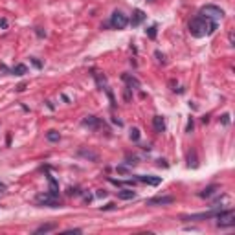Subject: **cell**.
<instances>
[{
  "mask_svg": "<svg viewBox=\"0 0 235 235\" xmlns=\"http://www.w3.org/2000/svg\"><path fill=\"white\" fill-rule=\"evenodd\" d=\"M217 22L215 20H210L206 17H195L191 22H189V33L195 37V39H200V37H206V35H213L215 29H217Z\"/></svg>",
  "mask_w": 235,
  "mask_h": 235,
  "instance_id": "cell-1",
  "label": "cell"
},
{
  "mask_svg": "<svg viewBox=\"0 0 235 235\" xmlns=\"http://www.w3.org/2000/svg\"><path fill=\"white\" fill-rule=\"evenodd\" d=\"M199 15H200V17H206V18H210V20L219 22V20L224 17V9H221V7L215 6V4H206V6L200 7Z\"/></svg>",
  "mask_w": 235,
  "mask_h": 235,
  "instance_id": "cell-2",
  "label": "cell"
},
{
  "mask_svg": "<svg viewBox=\"0 0 235 235\" xmlns=\"http://www.w3.org/2000/svg\"><path fill=\"white\" fill-rule=\"evenodd\" d=\"M215 219H217V226H221V228H232V226H235L233 210H219Z\"/></svg>",
  "mask_w": 235,
  "mask_h": 235,
  "instance_id": "cell-3",
  "label": "cell"
},
{
  "mask_svg": "<svg viewBox=\"0 0 235 235\" xmlns=\"http://www.w3.org/2000/svg\"><path fill=\"white\" fill-rule=\"evenodd\" d=\"M59 197L51 195L50 191H44V193H39L37 195V204L39 206H46V208H59Z\"/></svg>",
  "mask_w": 235,
  "mask_h": 235,
  "instance_id": "cell-4",
  "label": "cell"
},
{
  "mask_svg": "<svg viewBox=\"0 0 235 235\" xmlns=\"http://www.w3.org/2000/svg\"><path fill=\"white\" fill-rule=\"evenodd\" d=\"M127 24H129L127 15H123L121 11H114V13H112V17H110V26H112L114 29H125Z\"/></svg>",
  "mask_w": 235,
  "mask_h": 235,
  "instance_id": "cell-5",
  "label": "cell"
},
{
  "mask_svg": "<svg viewBox=\"0 0 235 235\" xmlns=\"http://www.w3.org/2000/svg\"><path fill=\"white\" fill-rule=\"evenodd\" d=\"M221 210V208H219ZM219 210H213V211H206V213H193V215H186V217H182V221L184 222H189V221H208V219H215V215H217V211Z\"/></svg>",
  "mask_w": 235,
  "mask_h": 235,
  "instance_id": "cell-6",
  "label": "cell"
},
{
  "mask_svg": "<svg viewBox=\"0 0 235 235\" xmlns=\"http://www.w3.org/2000/svg\"><path fill=\"white\" fill-rule=\"evenodd\" d=\"M175 197L167 195V197H153L147 200V206H165V204H173Z\"/></svg>",
  "mask_w": 235,
  "mask_h": 235,
  "instance_id": "cell-7",
  "label": "cell"
},
{
  "mask_svg": "<svg viewBox=\"0 0 235 235\" xmlns=\"http://www.w3.org/2000/svg\"><path fill=\"white\" fill-rule=\"evenodd\" d=\"M83 125H85V127H90L92 131H97L99 127H103V121H101L99 118H96V116H86V118L83 119Z\"/></svg>",
  "mask_w": 235,
  "mask_h": 235,
  "instance_id": "cell-8",
  "label": "cell"
},
{
  "mask_svg": "<svg viewBox=\"0 0 235 235\" xmlns=\"http://www.w3.org/2000/svg\"><path fill=\"white\" fill-rule=\"evenodd\" d=\"M136 180L142 182V184H147V186H158V184L162 182L160 176H151V175H149V176H145V175H138Z\"/></svg>",
  "mask_w": 235,
  "mask_h": 235,
  "instance_id": "cell-9",
  "label": "cell"
},
{
  "mask_svg": "<svg viewBox=\"0 0 235 235\" xmlns=\"http://www.w3.org/2000/svg\"><path fill=\"white\" fill-rule=\"evenodd\" d=\"M121 79L127 83V88H129V90H136V88H140V86H142V83H140L136 77L129 75V74H123V75H121Z\"/></svg>",
  "mask_w": 235,
  "mask_h": 235,
  "instance_id": "cell-10",
  "label": "cell"
},
{
  "mask_svg": "<svg viewBox=\"0 0 235 235\" xmlns=\"http://www.w3.org/2000/svg\"><path fill=\"white\" fill-rule=\"evenodd\" d=\"M143 20H145V13H143L142 9H134V11H132V18H131V24H132V28L140 26Z\"/></svg>",
  "mask_w": 235,
  "mask_h": 235,
  "instance_id": "cell-11",
  "label": "cell"
},
{
  "mask_svg": "<svg viewBox=\"0 0 235 235\" xmlns=\"http://www.w3.org/2000/svg\"><path fill=\"white\" fill-rule=\"evenodd\" d=\"M153 127H154V131L156 132H165V119H164V116H154L153 118Z\"/></svg>",
  "mask_w": 235,
  "mask_h": 235,
  "instance_id": "cell-12",
  "label": "cell"
},
{
  "mask_svg": "<svg viewBox=\"0 0 235 235\" xmlns=\"http://www.w3.org/2000/svg\"><path fill=\"white\" fill-rule=\"evenodd\" d=\"M118 199H121V200H132V199H136V191H132V189H121V191H118Z\"/></svg>",
  "mask_w": 235,
  "mask_h": 235,
  "instance_id": "cell-13",
  "label": "cell"
},
{
  "mask_svg": "<svg viewBox=\"0 0 235 235\" xmlns=\"http://www.w3.org/2000/svg\"><path fill=\"white\" fill-rule=\"evenodd\" d=\"M46 176H48V184H50V193L55 195V197H59V184H57V180L51 175H46Z\"/></svg>",
  "mask_w": 235,
  "mask_h": 235,
  "instance_id": "cell-14",
  "label": "cell"
},
{
  "mask_svg": "<svg viewBox=\"0 0 235 235\" xmlns=\"http://www.w3.org/2000/svg\"><path fill=\"white\" fill-rule=\"evenodd\" d=\"M217 189H219L217 186H210V188L202 189V191L199 193V197H200V199H210V197H213V195L217 193Z\"/></svg>",
  "mask_w": 235,
  "mask_h": 235,
  "instance_id": "cell-15",
  "label": "cell"
},
{
  "mask_svg": "<svg viewBox=\"0 0 235 235\" xmlns=\"http://www.w3.org/2000/svg\"><path fill=\"white\" fill-rule=\"evenodd\" d=\"M53 230H57V224H55V222H50V224L39 226V228L35 230V233H50V232H53Z\"/></svg>",
  "mask_w": 235,
  "mask_h": 235,
  "instance_id": "cell-16",
  "label": "cell"
},
{
  "mask_svg": "<svg viewBox=\"0 0 235 235\" xmlns=\"http://www.w3.org/2000/svg\"><path fill=\"white\" fill-rule=\"evenodd\" d=\"M26 72H28L26 64H17V66H13V68H11V74H13V75H24Z\"/></svg>",
  "mask_w": 235,
  "mask_h": 235,
  "instance_id": "cell-17",
  "label": "cell"
},
{
  "mask_svg": "<svg viewBox=\"0 0 235 235\" xmlns=\"http://www.w3.org/2000/svg\"><path fill=\"white\" fill-rule=\"evenodd\" d=\"M79 154H81V156H85V158H90V160H94V162H97V160H99V156H97L96 153H92V151H85V149H81V151H79Z\"/></svg>",
  "mask_w": 235,
  "mask_h": 235,
  "instance_id": "cell-18",
  "label": "cell"
},
{
  "mask_svg": "<svg viewBox=\"0 0 235 235\" xmlns=\"http://www.w3.org/2000/svg\"><path fill=\"white\" fill-rule=\"evenodd\" d=\"M46 140H48V142H59V140H61V134H59L57 131H50V132L46 134Z\"/></svg>",
  "mask_w": 235,
  "mask_h": 235,
  "instance_id": "cell-19",
  "label": "cell"
},
{
  "mask_svg": "<svg viewBox=\"0 0 235 235\" xmlns=\"http://www.w3.org/2000/svg\"><path fill=\"white\" fill-rule=\"evenodd\" d=\"M129 136H131V140H132V142H138V140H140V129L132 127V129H131V134H129Z\"/></svg>",
  "mask_w": 235,
  "mask_h": 235,
  "instance_id": "cell-20",
  "label": "cell"
},
{
  "mask_svg": "<svg viewBox=\"0 0 235 235\" xmlns=\"http://www.w3.org/2000/svg\"><path fill=\"white\" fill-rule=\"evenodd\" d=\"M145 33H147V37H149V39H154V37H156V26L147 28V29H145Z\"/></svg>",
  "mask_w": 235,
  "mask_h": 235,
  "instance_id": "cell-21",
  "label": "cell"
},
{
  "mask_svg": "<svg viewBox=\"0 0 235 235\" xmlns=\"http://www.w3.org/2000/svg\"><path fill=\"white\" fill-rule=\"evenodd\" d=\"M125 164H127V165H136V164H138V156H134V154L131 156V154H129V156H127V162H125Z\"/></svg>",
  "mask_w": 235,
  "mask_h": 235,
  "instance_id": "cell-22",
  "label": "cell"
},
{
  "mask_svg": "<svg viewBox=\"0 0 235 235\" xmlns=\"http://www.w3.org/2000/svg\"><path fill=\"white\" fill-rule=\"evenodd\" d=\"M154 57H156V59H158V61H160L162 64H165V55H164V53H162L160 50H156V51H154Z\"/></svg>",
  "mask_w": 235,
  "mask_h": 235,
  "instance_id": "cell-23",
  "label": "cell"
},
{
  "mask_svg": "<svg viewBox=\"0 0 235 235\" xmlns=\"http://www.w3.org/2000/svg\"><path fill=\"white\" fill-rule=\"evenodd\" d=\"M221 123L228 127V125H230V114H222V116H221Z\"/></svg>",
  "mask_w": 235,
  "mask_h": 235,
  "instance_id": "cell-24",
  "label": "cell"
},
{
  "mask_svg": "<svg viewBox=\"0 0 235 235\" xmlns=\"http://www.w3.org/2000/svg\"><path fill=\"white\" fill-rule=\"evenodd\" d=\"M29 61H31V64H33V66H35V68H42V63H40V61H39V59H35V57H31V59H29Z\"/></svg>",
  "mask_w": 235,
  "mask_h": 235,
  "instance_id": "cell-25",
  "label": "cell"
},
{
  "mask_svg": "<svg viewBox=\"0 0 235 235\" xmlns=\"http://www.w3.org/2000/svg\"><path fill=\"white\" fill-rule=\"evenodd\" d=\"M193 127H195V123H193V118H189V121H188V127H186V132H193Z\"/></svg>",
  "mask_w": 235,
  "mask_h": 235,
  "instance_id": "cell-26",
  "label": "cell"
},
{
  "mask_svg": "<svg viewBox=\"0 0 235 235\" xmlns=\"http://www.w3.org/2000/svg\"><path fill=\"white\" fill-rule=\"evenodd\" d=\"M107 195H108V193H107V191H105V189H99V191H97V193H96V197H97V199H105V197H107Z\"/></svg>",
  "mask_w": 235,
  "mask_h": 235,
  "instance_id": "cell-27",
  "label": "cell"
},
{
  "mask_svg": "<svg viewBox=\"0 0 235 235\" xmlns=\"http://www.w3.org/2000/svg\"><path fill=\"white\" fill-rule=\"evenodd\" d=\"M81 191L77 189V188H68V195H79Z\"/></svg>",
  "mask_w": 235,
  "mask_h": 235,
  "instance_id": "cell-28",
  "label": "cell"
},
{
  "mask_svg": "<svg viewBox=\"0 0 235 235\" xmlns=\"http://www.w3.org/2000/svg\"><path fill=\"white\" fill-rule=\"evenodd\" d=\"M101 210H103V211H107V210H116V204H114V202H110V204H107V206H103Z\"/></svg>",
  "mask_w": 235,
  "mask_h": 235,
  "instance_id": "cell-29",
  "label": "cell"
},
{
  "mask_svg": "<svg viewBox=\"0 0 235 235\" xmlns=\"http://www.w3.org/2000/svg\"><path fill=\"white\" fill-rule=\"evenodd\" d=\"M35 33L39 37H46V31H42V28H35Z\"/></svg>",
  "mask_w": 235,
  "mask_h": 235,
  "instance_id": "cell-30",
  "label": "cell"
},
{
  "mask_svg": "<svg viewBox=\"0 0 235 235\" xmlns=\"http://www.w3.org/2000/svg\"><path fill=\"white\" fill-rule=\"evenodd\" d=\"M26 90V83H20L18 86H17V92H24Z\"/></svg>",
  "mask_w": 235,
  "mask_h": 235,
  "instance_id": "cell-31",
  "label": "cell"
},
{
  "mask_svg": "<svg viewBox=\"0 0 235 235\" xmlns=\"http://www.w3.org/2000/svg\"><path fill=\"white\" fill-rule=\"evenodd\" d=\"M118 173H127V167L125 165H118Z\"/></svg>",
  "mask_w": 235,
  "mask_h": 235,
  "instance_id": "cell-32",
  "label": "cell"
},
{
  "mask_svg": "<svg viewBox=\"0 0 235 235\" xmlns=\"http://www.w3.org/2000/svg\"><path fill=\"white\" fill-rule=\"evenodd\" d=\"M0 28H7V20L6 18H0Z\"/></svg>",
  "mask_w": 235,
  "mask_h": 235,
  "instance_id": "cell-33",
  "label": "cell"
},
{
  "mask_svg": "<svg viewBox=\"0 0 235 235\" xmlns=\"http://www.w3.org/2000/svg\"><path fill=\"white\" fill-rule=\"evenodd\" d=\"M0 70H4V72H7V74H11V70L6 66V64H0Z\"/></svg>",
  "mask_w": 235,
  "mask_h": 235,
  "instance_id": "cell-34",
  "label": "cell"
},
{
  "mask_svg": "<svg viewBox=\"0 0 235 235\" xmlns=\"http://www.w3.org/2000/svg\"><path fill=\"white\" fill-rule=\"evenodd\" d=\"M158 165H164V167H169V164L165 160H158Z\"/></svg>",
  "mask_w": 235,
  "mask_h": 235,
  "instance_id": "cell-35",
  "label": "cell"
},
{
  "mask_svg": "<svg viewBox=\"0 0 235 235\" xmlns=\"http://www.w3.org/2000/svg\"><path fill=\"white\" fill-rule=\"evenodd\" d=\"M0 191H6V184L4 182H0Z\"/></svg>",
  "mask_w": 235,
  "mask_h": 235,
  "instance_id": "cell-36",
  "label": "cell"
},
{
  "mask_svg": "<svg viewBox=\"0 0 235 235\" xmlns=\"http://www.w3.org/2000/svg\"><path fill=\"white\" fill-rule=\"evenodd\" d=\"M149 2H154V0H149Z\"/></svg>",
  "mask_w": 235,
  "mask_h": 235,
  "instance_id": "cell-37",
  "label": "cell"
}]
</instances>
